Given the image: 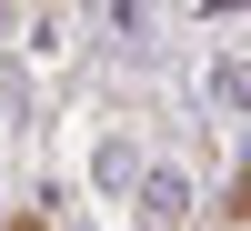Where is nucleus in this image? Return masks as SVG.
Masks as SVG:
<instances>
[{"mask_svg": "<svg viewBox=\"0 0 251 231\" xmlns=\"http://www.w3.org/2000/svg\"><path fill=\"white\" fill-rule=\"evenodd\" d=\"M0 231H50V221H40V211H0Z\"/></svg>", "mask_w": 251, "mask_h": 231, "instance_id": "obj_2", "label": "nucleus"}, {"mask_svg": "<svg viewBox=\"0 0 251 231\" xmlns=\"http://www.w3.org/2000/svg\"><path fill=\"white\" fill-rule=\"evenodd\" d=\"M231 231H251V171L231 181Z\"/></svg>", "mask_w": 251, "mask_h": 231, "instance_id": "obj_1", "label": "nucleus"}]
</instances>
